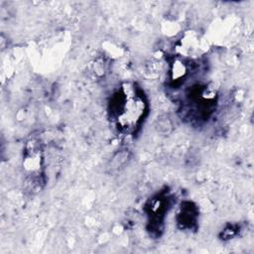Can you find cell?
Wrapping results in <instances>:
<instances>
[{
    "instance_id": "2",
    "label": "cell",
    "mask_w": 254,
    "mask_h": 254,
    "mask_svg": "<svg viewBox=\"0 0 254 254\" xmlns=\"http://www.w3.org/2000/svg\"><path fill=\"white\" fill-rule=\"evenodd\" d=\"M169 205L170 197L165 192H162L157 196L153 197L146 205V210L148 212L151 224L150 231L160 234V232L162 231L165 214L168 211Z\"/></svg>"
},
{
    "instance_id": "1",
    "label": "cell",
    "mask_w": 254,
    "mask_h": 254,
    "mask_svg": "<svg viewBox=\"0 0 254 254\" xmlns=\"http://www.w3.org/2000/svg\"><path fill=\"white\" fill-rule=\"evenodd\" d=\"M111 117L115 119L118 128L126 133H132L140 125L147 110V102L142 91L133 86L125 87L117 92L110 103Z\"/></svg>"
},
{
    "instance_id": "3",
    "label": "cell",
    "mask_w": 254,
    "mask_h": 254,
    "mask_svg": "<svg viewBox=\"0 0 254 254\" xmlns=\"http://www.w3.org/2000/svg\"><path fill=\"white\" fill-rule=\"evenodd\" d=\"M197 209L190 201L185 202L181 206V210L178 213V223L184 229H191L196 223Z\"/></svg>"
}]
</instances>
